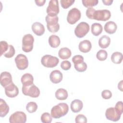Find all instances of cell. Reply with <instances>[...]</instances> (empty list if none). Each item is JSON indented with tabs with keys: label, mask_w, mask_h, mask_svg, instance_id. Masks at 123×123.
Returning <instances> with one entry per match:
<instances>
[{
	"label": "cell",
	"mask_w": 123,
	"mask_h": 123,
	"mask_svg": "<svg viewBox=\"0 0 123 123\" xmlns=\"http://www.w3.org/2000/svg\"><path fill=\"white\" fill-rule=\"evenodd\" d=\"M69 107L66 103H59L51 109V115L52 118L59 119L65 115L68 112Z\"/></svg>",
	"instance_id": "obj_1"
},
{
	"label": "cell",
	"mask_w": 123,
	"mask_h": 123,
	"mask_svg": "<svg viewBox=\"0 0 123 123\" xmlns=\"http://www.w3.org/2000/svg\"><path fill=\"white\" fill-rule=\"evenodd\" d=\"M47 26L48 30L51 33L57 32L60 29V25L58 24L59 18L57 15H50L47 14L45 17Z\"/></svg>",
	"instance_id": "obj_2"
},
{
	"label": "cell",
	"mask_w": 123,
	"mask_h": 123,
	"mask_svg": "<svg viewBox=\"0 0 123 123\" xmlns=\"http://www.w3.org/2000/svg\"><path fill=\"white\" fill-rule=\"evenodd\" d=\"M22 91L24 95L34 98L38 97L40 95L39 89L34 83L27 86H23Z\"/></svg>",
	"instance_id": "obj_3"
},
{
	"label": "cell",
	"mask_w": 123,
	"mask_h": 123,
	"mask_svg": "<svg viewBox=\"0 0 123 123\" xmlns=\"http://www.w3.org/2000/svg\"><path fill=\"white\" fill-rule=\"evenodd\" d=\"M34 38L30 34H26L22 38V50L25 52H29L33 49Z\"/></svg>",
	"instance_id": "obj_4"
},
{
	"label": "cell",
	"mask_w": 123,
	"mask_h": 123,
	"mask_svg": "<svg viewBox=\"0 0 123 123\" xmlns=\"http://www.w3.org/2000/svg\"><path fill=\"white\" fill-rule=\"evenodd\" d=\"M59 62V59L50 55H45L41 59V63L44 67L53 68L56 66Z\"/></svg>",
	"instance_id": "obj_5"
},
{
	"label": "cell",
	"mask_w": 123,
	"mask_h": 123,
	"mask_svg": "<svg viewBox=\"0 0 123 123\" xmlns=\"http://www.w3.org/2000/svg\"><path fill=\"white\" fill-rule=\"evenodd\" d=\"M89 25L85 22H82L77 25L74 29V34L78 38L85 37L89 31Z\"/></svg>",
	"instance_id": "obj_6"
},
{
	"label": "cell",
	"mask_w": 123,
	"mask_h": 123,
	"mask_svg": "<svg viewBox=\"0 0 123 123\" xmlns=\"http://www.w3.org/2000/svg\"><path fill=\"white\" fill-rule=\"evenodd\" d=\"M81 17V13L80 11L76 8H73L68 13L67 21L69 24L74 25L80 20Z\"/></svg>",
	"instance_id": "obj_7"
},
{
	"label": "cell",
	"mask_w": 123,
	"mask_h": 123,
	"mask_svg": "<svg viewBox=\"0 0 123 123\" xmlns=\"http://www.w3.org/2000/svg\"><path fill=\"white\" fill-rule=\"evenodd\" d=\"M111 16V12L106 9L96 10L94 12L93 19L98 21H106L109 20Z\"/></svg>",
	"instance_id": "obj_8"
},
{
	"label": "cell",
	"mask_w": 123,
	"mask_h": 123,
	"mask_svg": "<svg viewBox=\"0 0 123 123\" xmlns=\"http://www.w3.org/2000/svg\"><path fill=\"white\" fill-rule=\"evenodd\" d=\"M26 121V115L23 111H17L12 113L9 117L10 123H25Z\"/></svg>",
	"instance_id": "obj_9"
},
{
	"label": "cell",
	"mask_w": 123,
	"mask_h": 123,
	"mask_svg": "<svg viewBox=\"0 0 123 123\" xmlns=\"http://www.w3.org/2000/svg\"><path fill=\"white\" fill-rule=\"evenodd\" d=\"M16 67L20 70L26 69L28 65V61L25 55L19 54L16 56L14 59Z\"/></svg>",
	"instance_id": "obj_10"
},
{
	"label": "cell",
	"mask_w": 123,
	"mask_h": 123,
	"mask_svg": "<svg viewBox=\"0 0 123 123\" xmlns=\"http://www.w3.org/2000/svg\"><path fill=\"white\" fill-rule=\"evenodd\" d=\"M59 11L60 10L58 0H50L49 2V5L46 10V12L47 14L50 15H57V14L59 12Z\"/></svg>",
	"instance_id": "obj_11"
},
{
	"label": "cell",
	"mask_w": 123,
	"mask_h": 123,
	"mask_svg": "<svg viewBox=\"0 0 123 123\" xmlns=\"http://www.w3.org/2000/svg\"><path fill=\"white\" fill-rule=\"evenodd\" d=\"M105 116L109 120L117 122L120 119L121 115L117 112L114 107H110L105 111Z\"/></svg>",
	"instance_id": "obj_12"
},
{
	"label": "cell",
	"mask_w": 123,
	"mask_h": 123,
	"mask_svg": "<svg viewBox=\"0 0 123 123\" xmlns=\"http://www.w3.org/2000/svg\"><path fill=\"white\" fill-rule=\"evenodd\" d=\"M4 88L5 94L9 98H12L16 97L19 94L18 88L13 82L11 83Z\"/></svg>",
	"instance_id": "obj_13"
},
{
	"label": "cell",
	"mask_w": 123,
	"mask_h": 123,
	"mask_svg": "<svg viewBox=\"0 0 123 123\" xmlns=\"http://www.w3.org/2000/svg\"><path fill=\"white\" fill-rule=\"evenodd\" d=\"M0 82L1 85L5 87L6 86L12 83V77L11 74L8 72H3L0 76Z\"/></svg>",
	"instance_id": "obj_14"
},
{
	"label": "cell",
	"mask_w": 123,
	"mask_h": 123,
	"mask_svg": "<svg viewBox=\"0 0 123 123\" xmlns=\"http://www.w3.org/2000/svg\"><path fill=\"white\" fill-rule=\"evenodd\" d=\"M62 74L59 70H53L50 74V80L51 82L54 84H58L60 83L62 81Z\"/></svg>",
	"instance_id": "obj_15"
},
{
	"label": "cell",
	"mask_w": 123,
	"mask_h": 123,
	"mask_svg": "<svg viewBox=\"0 0 123 123\" xmlns=\"http://www.w3.org/2000/svg\"><path fill=\"white\" fill-rule=\"evenodd\" d=\"M33 33L38 36H41L45 33L44 26L39 22L34 23L31 27Z\"/></svg>",
	"instance_id": "obj_16"
},
{
	"label": "cell",
	"mask_w": 123,
	"mask_h": 123,
	"mask_svg": "<svg viewBox=\"0 0 123 123\" xmlns=\"http://www.w3.org/2000/svg\"><path fill=\"white\" fill-rule=\"evenodd\" d=\"M92 45L88 40H84L81 41L78 45L79 50L83 53L88 52L91 49Z\"/></svg>",
	"instance_id": "obj_17"
},
{
	"label": "cell",
	"mask_w": 123,
	"mask_h": 123,
	"mask_svg": "<svg viewBox=\"0 0 123 123\" xmlns=\"http://www.w3.org/2000/svg\"><path fill=\"white\" fill-rule=\"evenodd\" d=\"M83 107V102L80 99H74L73 100L71 103L70 108L71 111L74 113L80 111Z\"/></svg>",
	"instance_id": "obj_18"
},
{
	"label": "cell",
	"mask_w": 123,
	"mask_h": 123,
	"mask_svg": "<svg viewBox=\"0 0 123 123\" xmlns=\"http://www.w3.org/2000/svg\"><path fill=\"white\" fill-rule=\"evenodd\" d=\"M104 28L106 33L109 34H113L115 33L117 29V25L115 22L109 21L105 24Z\"/></svg>",
	"instance_id": "obj_19"
},
{
	"label": "cell",
	"mask_w": 123,
	"mask_h": 123,
	"mask_svg": "<svg viewBox=\"0 0 123 123\" xmlns=\"http://www.w3.org/2000/svg\"><path fill=\"white\" fill-rule=\"evenodd\" d=\"M21 80L23 86H27L33 84L34 78L31 74L26 73L22 75Z\"/></svg>",
	"instance_id": "obj_20"
},
{
	"label": "cell",
	"mask_w": 123,
	"mask_h": 123,
	"mask_svg": "<svg viewBox=\"0 0 123 123\" xmlns=\"http://www.w3.org/2000/svg\"><path fill=\"white\" fill-rule=\"evenodd\" d=\"M72 55V52L71 50L66 47L62 48L60 49L58 52V56L59 57L62 59L65 60L69 59Z\"/></svg>",
	"instance_id": "obj_21"
},
{
	"label": "cell",
	"mask_w": 123,
	"mask_h": 123,
	"mask_svg": "<svg viewBox=\"0 0 123 123\" xmlns=\"http://www.w3.org/2000/svg\"><path fill=\"white\" fill-rule=\"evenodd\" d=\"M9 107L5 101L2 98L0 99V116L5 117L9 112Z\"/></svg>",
	"instance_id": "obj_22"
},
{
	"label": "cell",
	"mask_w": 123,
	"mask_h": 123,
	"mask_svg": "<svg viewBox=\"0 0 123 123\" xmlns=\"http://www.w3.org/2000/svg\"><path fill=\"white\" fill-rule=\"evenodd\" d=\"M49 43L51 48H56L60 45V38L58 36L55 35H51L49 37Z\"/></svg>",
	"instance_id": "obj_23"
},
{
	"label": "cell",
	"mask_w": 123,
	"mask_h": 123,
	"mask_svg": "<svg viewBox=\"0 0 123 123\" xmlns=\"http://www.w3.org/2000/svg\"><path fill=\"white\" fill-rule=\"evenodd\" d=\"M111 41L109 37L106 35L102 36L98 40V45L102 49H106L110 45Z\"/></svg>",
	"instance_id": "obj_24"
},
{
	"label": "cell",
	"mask_w": 123,
	"mask_h": 123,
	"mask_svg": "<svg viewBox=\"0 0 123 123\" xmlns=\"http://www.w3.org/2000/svg\"><path fill=\"white\" fill-rule=\"evenodd\" d=\"M56 98L60 100H65L68 96V94L66 90L63 88H59L56 90L55 93Z\"/></svg>",
	"instance_id": "obj_25"
},
{
	"label": "cell",
	"mask_w": 123,
	"mask_h": 123,
	"mask_svg": "<svg viewBox=\"0 0 123 123\" xmlns=\"http://www.w3.org/2000/svg\"><path fill=\"white\" fill-rule=\"evenodd\" d=\"M91 33L95 36H99L102 32L103 27L102 25L98 23H95L91 25Z\"/></svg>",
	"instance_id": "obj_26"
},
{
	"label": "cell",
	"mask_w": 123,
	"mask_h": 123,
	"mask_svg": "<svg viewBox=\"0 0 123 123\" xmlns=\"http://www.w3.org/2000/svg\"><path fill=\"white\" fill-rule=\"evenodd\" d=\"M123 56L121 52L116 51L113 52L111 56V60L114 63H121L123 61Z\"/></svg>",
	"instance_id": "obj_27"
},
{
	"label": "cell",
	"mask_w": 123,
	"mask_h": 123,
	"mask_svg": "<svg viewBox=\"0 0 123 123\" xmlns=\"http://www.w3.org/2000/svg\"><path fill=\"white\" fill-rule=\"evenodd\" d=\"M37 109V105L33 101L28 102L26 106V110L29 113H33L36 111Z\"/></svg>",
	"instance_id": "obj_28"
},
{
	"label": "cell",
	"mask_w": 123,
	"mask_h": 123,
	"mask_svg": "<svg viewBox=\"0 0 123 123\" xmlns=\"http://www.w3.org/2000/svg\"><path fill=\"white\" fill-rule=\"evenodd\" d=\"M83 5L86 8H92L98 4V0H82Z\"/></svg>",
	"instance_id": "obj_29"
},
{
	"label": "cell",
	"mask_w": 123,
	"mask_h": 123,
	"mask_svg": "<svg viewBox=\"0 0 123 123\" xmlns=\"http://www.w3.org/2000/svg\"><path fill=\"white\" fill-rule=\"evenodd\" d=\"M108 56V53L105 50L100 49L96 54L97 58L100 61H103L106 60Z\"/></svg>",
	"instance_id": "obj_30"
},
{
	"label": "cell",
	"mask_w": 123,
	"mask_h": 123,
	"mask_svg": "<svg viewBox=\"0 0 123 123\" xmlns=\"http://www.w3.org/2000/svg\"><path fill=\"white\" fill-rule=\"evenodd\" d=\"M40 119L43 123H50L52 122V116L49 112H44L41 115Z\"/></svg>",
	"instance_id": "obj_31"
},
{
	"label": "cell",
	"mask_w": 123,
	"mask_h": 123,
	"mask_svg": "<svg viewBox=\"0 0 123 123\" xmlns=\"http://www.w3.org/2000/svg\"><path fill=\"white\" fill-rule=\"evenodd\" d=\"M74 67L77 71L79 72H83L86 70L87 64L85 62H83L78 64H74Z\"/></svg>",
	"instance_id": "obj_32"
},
{
	"label": "cell",
	"mask_w": 123,
	"mask_h": 123,
	"mask_svg": "<svg viewBox=\"0 0 123 123\" xmlns=\"http://www.w3.org/2000/svg\"><path fill=\"white\" fill-rule=\"evenodd\" d=\"M15 53V50L13 46L12 45H10L8 50L3 55L6 58H11L14 55Z\"/></svg>",
	"instance_id": "obj_33"
},
{
	"label": "cell",
	"mask_w": 123,
	"mask_h": 123,
	"mask_svg": "<svg viewBox=\"0 0 123 123\" xmlns=\"http://www.w3.org/2000/svg\"><path fill=\"white\" fill-rule=\"evenodd\" d=\"M9 48V45L5 41H0V56L4 54Z\"/></svg>",
	"instance_id": "obj_34"
},
{
	"label": "cell",
	"mask_w": 123,
	"mask_h": 123,
	"mask_svg": "<svg viewBox=\"0 0 123 123\" xmlns=\"http://www.w3.org/2000/svg\"><path fill=\"white\" fill-rule=\"evenodd\" d=\"M74 2H75L74 0H60L61 6L64 9L68 8Z\"/></svg>",
	"instance_id": "obj_35"
},
{
	"label": "cell",
	"mask_w": 123,
	"mask_h": 123,
	"mask_svg": "<svg viewBox=\"0 0 123 123\" xmlns=\"http://www.w3.org/2000/svg\"><path fill=\"white\" fill-rule=\"evenodd\" d=\"M75 121L76 123H86L87 118L84 115L80 114L76 116Z\"/></svg>",
	"instance_id": "obj_36"
},
{
	"label": "cell",
	"mask_w": 123,
	"mask_h": 123,
	"mask_svg": "<svg viewBox=\"0 0 123 123\" xmlns=\"http://www.w3.org/2000/svg\"><path fill=\"white\" fill-rule=\"evenodd\" d=\"M72 60L74 64H78L84 62V57L80 55H76L73 57Z\"/></svg>",
	"instance_id": "obj_37"
},
{
	"label": "cell",
	"mask_w": 123,
	"mask_h": 123,
	"mask_svg": "<svg viewBox=\"0 0 123 123\" xmlns=\"http://www.w3.org/2000/svg\"><path fill=\"white\" fill-rule=\"evenodd\" d=\"M114 108L119 114L122 115L123 112V102L122 101H118L116 103Z\"/></svg>",
	"instance_id": "obj_38"
},
{
	"label": "cell",
	"mask_w": 123,
	"mask_h": 123,
	"mask_svg": "<svg viewBox=\"0 0 123 123\" xmlns=\"http://www.w3.org/2000/svg\"><path fill=\"white\" fill-rule=\"evenodd\" d=\"M61 67L63 70H68L71 67V63L68 61H63L61 63Z\"/></svg>",
	"instance_id": "obj_39"
},
{
	"label": "cell",
	"mask_w": 123,
	"mask_h": 123,
	"mask_svg": "<svg viewBox=\"0 0 123 123\" xmlns=\"http://www.w3.org/2000/svg\"><path fill=\"white\" fill-rule=\"evenodd\" d=\"M101 96L105 99H110L112 97V93L109 90L105 89L101 92Z\"/></svg>",
	"instance_id": "obj_40"
},
{
	"label": "cell",
	"mask_w": 123,
	"mask_h": 123,
	"mask_svg": "<svg viewBox=\"0 0 123 123\" xmlns=\"http://www.w3.org/2000/svg\"><path fill=\"white\" fill-rule=\"evenodd\" d=\"M95 9L93 8H89L86 10V14L87 18L90 19H93V16L94 12H95Z\"/></svg>",
	"instance_id": "obj_41"
},
{
	"label": "cell",
	"mask_w": 123,
	"mask_h": 123,
	"mask_svg": "<svg viewBox=\"0 0 123 123\" xmlns=\"http://www.w3.org/2000/svg\"><path fill=\"white\" fill-rule=\"evenodd\" d=\"M35 2L37 5L38 6H43L46 2L45 0H36Z\"/></svg>",
	"instance_id": "obj_42"
},
{
	"label": "cell",
	"mask_w": 123,
	"mask_h": 123,
	"mask_svg": "<svg viewBox=\"0 0 123 123\" xmlns=\"http://www.w3.org/2000/svg\"><path fill=\"white\" fill-rule=\"evenodd\" d=\"M102 1L104 5L110 6L112 4L113 2V0H102Z\"/></svg>",
	"instance_id": "obj_43"
},
{
	"label": "cell",
	"mask_w": 123,
	"mask_h": 123,
	"mask_svg": "<svg viewBox=\"0 0 123 123\" xmlns=\"http://www.w3.org/2000/svg\"><path fill=\"white\" fill-rule=\"evenodd\" d=\"M118 88L119 89H120L121 91H123V80H121L119 83L118 85Z\"/></svg>",
	"instance_id": "obj_44"
}]
</instances>
